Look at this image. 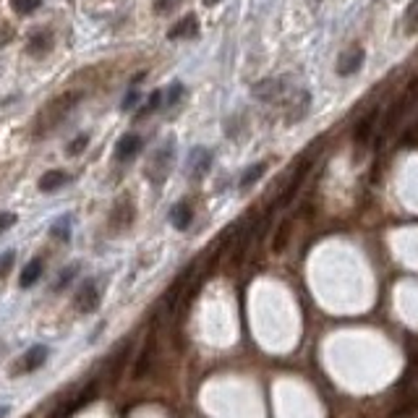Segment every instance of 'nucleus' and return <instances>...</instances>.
<instances>
[{
  "instance_id": "nucleus-37",
  "label": "nucleus",
  "mask_w": 418,
  "mask_h": 418,
  "mask_svg": "<svg viewBox=\"0 0 418 418\" xmlns=\"http://www.w3.org/2000/svg\"><path fill=\"white\" fill-rule=\"evenodd\" d=\"M8 416V405H0V418Z\"/></svg>"
},
{
  "instance_id": "nucleus-15",
  "label": "nucleus",
  "mask_w": 418,
  "mask_h": 418,
  "mask_svg": "<svg viewBox=\"0 0 418 418\" xmlns=\"http://www.w3.org/2000/svg\"><path fill=\"white\" fill-rule=\"evenodd\" d=\"M71 183V175L66 170H50V173H45L42 178H40V191L42 194H52V191H58V188L63 186H69Z\"/></svg>"
},
{
  "instance_id": "nucleus-10",
  "label": "nucleus",
  "mask_w": 418,
  "mask_h": 418,
  "mask_svg": "<svg viewBox=\"0 0 418 418\" xmlns=\"http://www.w3.org/2000/svg\"><path fill=\"white\" fill-rule=\"evenodd\" d=\"M47 356H50V350L45 348V345H35V348H29L24 353L21 364L16 366V374H29V371H37L40 366H45Z\"/></svg>"
},
{
  "instance_id": "nucleus-32",
  "label": "nucleus",
  "mask_w": 418,
  "mask_h": 418,
  "mask_svg": "<svg viewBox=\"0 0 418 418\" xmlns=\"http://www.w3.org/2000/svg\"><path fill=\"white\" fill-rule=\"evenodd\" d=\"M141 105V94L137 92V89H131V92L126 94V100L120 103V110L128 112V110H134V108H139Z\"/></svg>"
},
{
  "instance_id": "nucleus-33",
  "label": "nucleus",
  "mask_w": 418,
  "mask_h": 418,
  "mask_svg": "<svg viewBox=\"0 0 418 418\" xmlns=\"http://www.w3.org/2000/svg\"><path fill=\"white\" fill-rule=\"evenodd\" d=\"M13 262H16V251H6V254L0 256V280H3V277L11 272Z\"/></svg>"
},
{
  "instance_id": "nucleus-11",
  "label": "nucleus",
  "mask_w": 418,
  "mask_h": 418,
  "mask_svg": "<svg viewBox=\"0 0 418 418\" xmlns=\"http://www.w3.org/2000/svg\"><path fill=\"white\" fill-rule=\"evenodd\" d=\"M376 123H379V110H368L364 118L359 120V126H356V131H353V141L359 146L368 144V139H374V128Z\"/></svg>"
},
{
  "instance_id": "nucleus-26",
  "label": "nucleus",
  "mask_w": 418,
  "mask_h": 418,
  "mask_svg": "<svg viewBox=\"0 0 418 418\" xmlns=\"http://www.w3.org/2000/svg\"><path fill=\"white\" fill-rule=\"evenodd\" d=\"M42 6V0H11V8L16 11L18 16H29Z\"/></svg>"
},
{
  "instance_id": "nucleus-2",
  "label": "nucleus",
  "mask_w": 418,
  "mask_h": 418,
  "mask_svg": "<svg viewBox=\"0 0 418 418\" xmlns=\"http://www.w3.org/2000/svg\"><path fill=\"white\" fill-rule=\"evenodd\" d=\"M418 94V79H413L408 86H405V92L395 100V103H390V108H387V112L384 115H379V131H376L374 137V146L376 149H382L384 141L390 139V134H393L395 128H397V123H402V118H405V112L410 110V105H413V100H416Z\"/></svg>"
},
{
  "instance_id": "nucleus-29",
  "label": "nucleus",
  "mask_w": 418,
  "mask_h": 418,
  "mask_svg": "<svg viewBox=\"0 0 418 418\" xmlns=\"http://www.w3.org/2000/svg\"><path fill=\"white\" fill-rule=\"evenodd\" d=\"M183 84H178V81H173L170 86H168V92H163V105H175L183 97Z\"/></svg>"
},
{
  "instance_id": "nucleus-6",
  "label": "nucleus",
  "mask_w": 418,
  "mask_h": 418,
  "mask_svg": "<svg viewBox=\"0 0 418 418\" xmlns=\"http://www.w3.org/2000/svg\"><path fill=\"white\" fill-rule=\"evenodd\" d=\"M311 165H314V160H303V163L296 168V173H293V178H291V183L285 186V191L280 194V199H277V207H288L293 202V199L298 197V191H301V186H303V180H306V175H308V170H311Z\"/></svg>"
},
{
  "instance_id": "nucleus-9",
  "label": "nucleus",
  "mask_w": 418,
  "mask_h": 418,
  "mask_svg": "<svg viewBox=\"0 0 418 418\" xmlns=\"http://www.w3.org/2000/svg\"><path fill=\"white\" fill-rule=\"evenodd\" d=\"M141 149H144V139L139 137V134H126V137L118 139V144H115V160L131 163Z\"/></svg>"
},
{
  "instance_id": "nucleus-5",
  "label": "nucleus",
  "mask_w": 418,
  "mask_h": 418,
  "mask_svg": "<svg viewBox=\"0 0 418 418\" xmlns=\"http://www.w3.org/2000/svg\"><path fill=\"white\" fill-rule=\"evenodd\" d=\"M212 168V152L207 149V146H194L191 152H188V160H186V173L191 180H202L209 173Z\"/></svg>"
},
{
  "instance_id": "nucleus-19",
  "label": "nucleus",
  "mask_w": 418,
  "mask_h": 418,
  "mask_svg": "<svg viewBox=\"0 0 418 418\" xmlns=\"http://www.w3.org/2000/svg\"><path fill=\"white\" fill-rule=\"evenodd\" d=\"M40 277H42V259H32V262L24 267L21 277H18V285H21V288H32Z\"/></svg>"
},
{
  "instance_id": "nucleus-38",
  "label": "nucleus",
  "mask_w": 418,
  "mask_h": 418,
  "mask_svg": "<svg viewBox=\"0 0 418 418\" xmlns=\"http://www.w3.org/2000/svg\"><path fill=\"white\" fill-rule=\"evenodd\" d=\"M204 3H207V6H214V3H217V0H204Z\"/></svg>"
},
{
  "instance_id": "nucleus-36",
  "label": "nucleus",
  "mask_w": 418,
  "mask_h": 418,
  "mask_svg": "<svg viewBox=\"0 0 418 418\" xmlns=\"http://www.w3.org/2000/svg\"><path fill=\"white\" fill-rule=\"evenodd\" d=\"M175 3H178V0H154V11H157V13H170V11L175 8Z\"/></svg>"
},
{
  "instance_id": "nucleus-27",
  "label": "nucleus",
  "mask_w": 418,
  "mask_h": 418,
  "mask_svg": "<svg viewBox=\"0 0 418 418\" xmlns=\"http://www.w3.org/2000/svg\"><path fill=\"white\" fill-rule=\"evenodd\" d=\"M418 410V397H408V400H402L397 408H393L390 418H405V416H413Z\"/></svg>"
},
{
  "instance_id": "nucleus-14",
  "label": "nucleus",
  "mask_w": 418,
  "mask_h": 418,
  "mask_svg": "<svg viewBox=\"0 0 418 418\" xmlns=\"http://www.w3.org/2000/svg\"><path fill=\"white\" fill-rule=\"evenodd\" d=\"M199 35V21L194 13H186V16L180 18L178 24L173 26L170 32H168V37L170 40H194V37Z\"/></svg>"
},
{
  "instance_id": "nucleus-13",
  "label": "nucleus",
  "mask_w": 418,
  "mask_h": 418,
  "mask_svg": "<svg viewBox=\"0 0 418 418\" xmlns=\"http://www.w3.org/2000/svg\"><path fill=\"white\" fill-rule=\"evenodd\" d=\"M152 364H154V332L146 337L144 348L139 353V361H137V366H134V379H144V376L149 374Z\"/></svg>"
},
{
  "instance_id": "nucleus-18",
  "label": "nucleus",
  "mask_w": 418,
  "mask_h": 418,
  "mask_svg": "<svg viewBox=\"0 0 418 418\" xmlns=\"http://www.w3.org/2000/svg\"><path fill=\"white\" fill-rule=\"evenodd\" d=\"M131 220H134V207H131L126 199H123V202H118V204H115V209H112L110 222H112V228L123 231V228H128V225H131Z\"/></svg>"
},
{
  "instance_id": "nucleus-23",
  "label": "nucleus",
  "mask_w": 418,
  "mask_h": 418,
  "mask_svg": "<svg viewBox=\"0 0 418 418\" xmlns=\"http://www.w3.org/2000/svg\"><path fill=\"white\" fill-rule=\"evenodd\" d=\"M52 47V35L50 32H37L32 40H29V52H35V55H45V52Z\"/></svg>"
},
{
  "instance_id": "nucleus-20",
  "label": "nucleus",
  "mask_w": 418,
  "mask_h": 418,
  "mask_svg": "<svg viewBox=\"0 0 418 418\" xmlns=\"http://www.w3.org/2000/svg\"><path fill=\"white\" fill-rule=\"evenodd\" d=\"M291 228H293L291 220H282L280 222V228H277V233H274V238H272V251H274V254H282V251H285L288 240H291Z\"/></svg>"
},
{
  "instance_id": "nucleus-12",
  "label": "nucleus",
  "mask_w": 418,
  "mask_h": 418,
  "mask_svg": "<svg viewBox=\"0 0 418 418\" xmlns=\"http://www.w3.org/2000/svg\"><path fill=\"white\" fill-rule=\"evenodd\" d=\"M282 92H285V79H267L254 86L256 100H262V103H272V100L282 97Z\"/></svg>"
},
{
  "instance_id": "nucleus-21",
  "label": "nucleus",
  "mask_w": 418,
  "mask_h": 418,
  "mask_svg": "<svg viewBox=\"0 0 418 418\" xmlns=\"http://www.w3.org/2000/svg\"><path fill=\"white\" fill-rule=\"evenodd\" d=\"M128 353H131V340L123 342V345H120V350L115 353V359H112V366H110V379H112V382H118V379H120V371H123V366H126Z\"/></svg>"
},
{
  "instance_id": "nucleus-25",
  "label": "nucleus",
  "mask_w": 418,
  "mask_h": 418,
  "mask_svg": "<svg viewBox=\"0 0 418 418\" xmlns=\"http://www.w3.org/2000/svg\"><path fill=\"white\" fill-rule=\"evenodd\" d=\"M69 233H71V217H60V220L52 222L50 236L55 240H69Z\"/></svg>"
},
{
  "instance_id": "nucleus-28",
  "label": "nucleus",
  "mask_w": 418,
  "mask_h": 418,
  "mask_svg": "<svg viewBox=\"0 0 418 418\" xmlns=\"http://www.w3.org/2000/svg\"><path fill=\"white\" fill-rule=\"evenodd\" d=\"M418 29V0H410L405 8V32H416Z\"/></svg>"
},
{
  "instance_id": "nucleus-24",
  "label": "nucleus",
  "mask_w": 418,
  "mask_h": 418,
  "mask_svg": "<svg viewBox=\"0 0 418 418\" xmlns=\"http://www.w3.org/2000/svg\"><path fill=\"white\" fill-rule=\"evenodd\" d=\"M160 105H163V92H160V89H154V92L146 97V103L141 105V108H137V120H141L144 115L154 112L157 108H160Z\"/></svg>"
},
{
  "instance_id": "nucleus-30",
  "label": "nucleus",
  "mask_w": 418,
  "mask_h": 418,
  "mask_svg": "<svg viewBox=\"0 0 418 418\" xmlns=\"http://www.w3.org/2000/svg\"><path fill=\"white\" fill-rule=\"evenodd\" d=\"M76 272H79V267L76 265H71V267H66L63 272H60V277L55 280V285H52V291H63L66 285H69L74 277H76Z\"/></svg>"
},
{
  "instance_id": "nucleus-1",
  "label": "nucleus",
  "mask_w": 418,
  "mask_h": 418,
  "mask_svg": "<svg viewBox=\"0 0 418 418\" xmlns=\"http://www.w3.org/2000/svg\"><path fill=\"white\" fill-rule=\"evenodd\" d=\"M79 103H81V94L79 92H63V94H58L55 100H50V103L40 110V115H37V120H35V137H47L50 131H55L63 120L69 118V112L74 110Z\"/></svg>"
},
{
  "instance_id": "nucleus-22",
  "label": "nucleus",
  "mask_w": 418,
  "mask_h": 418,
  "mask_svg": "<svg viewBox=\"0 0 418 418\" xmlns=\"http://www.w3.org/2000/svg\"><path fill=\"white\" fill-rule=\"evenodd\" d=\"M267 173V163H256V165H251V168H248L246 173H243V175H240V191H246V188H251L256 183V180L262 178V175H265Z\"/></svg>"
},
{
  "instance_id": "nucleus-31",
  "label": "nucleus",
  "mask_w": 418,
  "mask_h": 418,
  "mask_svg": "<svg viewBox=\"0 0 418 418\" xmlns=\"http://www.w3.org/2000/svg\"><path fill=\"white\" fill-rule=\"evenodd\" d=\"M86 144H89V137H86V134H79V137L74 139L69 146H66V154H69V157H76V154L84 152Z\"/></svg>"
},
{
  "instance_id": "nucleus-4",
  "label": "nucleus",
  "mask_w": 418,
  "mask_h": 418,
  "mask_svg": "<svg viewBox=\"0 0 418 418\" xmlns=\"http://www.w3.org/2000/svg\"><path fill=\"white\" fill-rule=\"evenodd\" d=\"M97 395H100V382L94 379V382L86 384V387L76 395V397H71V400L60 402L58 408L50 413V418H71L74 413H79L81 408H86V405H89V402H92Z\"/></svg>"
},
{
  "instance_id": "nucleus-17",
  "label": "nucleus",
  "mask_w": 418,
  "mask_h": 418,
  "mask_svg": "<svg viewBox=\"0 0 418 418\" xmlns=\"http://www.w3.org/2000/svg\"><path fill=\"white\" fill-rule=\"evenodd\" d=\"M361 66H364V50L356 47V50L345 52V55L340 58V63H337V74H340V76H350V74H356Z\"/></svg>"
},
{
  "instance_id": "nucleus-3",
  "label": "nucleus",
  "mask_w": 418,
  "mask_h": 418,
  "mask_svg": "<svg viewBox=\"0 0 418 418\" xmlns=\"http://www.w3.org/2000/svg\"><path fill=\"white\" fill-rule=\"evenodd\" d=\"M173 165H175V144L173 141H165L157 152L149 157V163H146V178L152 180L154 186H160V183H165L168 180V175H170Z\"/></svg>"
},
{
  "instance_id": "nucleus-16",
  "label": "nucleus",
  "mask_w": 418,
  "mask_h": 418,
  "mask_svg": "<svg viewBox=\"0 0 418 418\" xmlns=\"http://www.w3.org/2000/svg\"><path fill=\"white\" fill-rule=\"evenodd\" d=\"M170 222L178 231H188V225L194 222V207H191V202H178V204L173 207Z\"/></svg>"
},
{
  "instance_id": "nucleus-35",
  "label": "nucleus",
  "mask_w": 418,
  "mask_h": 418,
  "mask_svg": "<svg viewBox=\"0 0 418 418\" xmlns=\"http://www.w3.org/2000/svg\"><path fill=\"white\" fill-rule=\"evenodd\" d=\"M402 144H405V146L418 144V120L408 128V131H405V137H402Z\"/></svg>"
},
{
  "instance_id": "nucleus-34",
  "label": "nucleus",
  "mask_w": 418,
  "mask_h": 418,
  "mask_svg": "<svg viewBox=\"0 0 418 418\" xmlns=\"http://www.w3.org/2000/svg\"><path fill=\"white\" fill-rule=\"evenodd\" d=\"M13 225H16V214L13 212H0V236H3L6 231H11Z\"/></svg>"
},
{
  "instance_id": "nucleus-8",
  "label": "nucleus",
  "mask_w": 418,
  "mask_h": 418,
  "mask_svg": "<svg viewBox=\"0 0 418 418\" xmlns=\"http://www.w3.org/2000/svg\"><path fill=\"white\" fill-rule=\"evenodd\" d=\"M256 231H259V222H248L243 233H240L238 238H236V246H233V254H231V267H240L243 265V259L248 254V246H251V240H254Z\"/></svg>"
},
{
  "instance_id": "nucleus-7",
  "label": "nucleus",
  "mask_w": 418,
  "mask_h": 418,
  "mask_svg": "<svg viewBox=\"0 0 418 418\" xmlns=\"http://www.w3.org/2000/svg\"><path fill=\"white\" fill-rule=\"evenodd\" d=\"M74 306L81 311V314H92L94 308L100 306V288L94 280H84L81 288L76 291V298H74Z\"/></svg>"
}]
</instances>
